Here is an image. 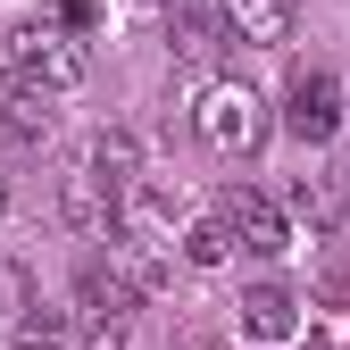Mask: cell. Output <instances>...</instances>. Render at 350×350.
<instances>
[{
	"mask_svg": "<svg viewBox=\"0 0 350 350\" xmlns=\"http://www.w3.org/2000/svg\"><path fill=\"white\" fill-rule=\"evenodd\" d=\"M192 134L217 159H250L258 142H267V100H258L250 83L217 75V83H200V100H192Z\"/></svg>",
	"mask_w": 350,
	"mask_h": 350,
	"instance_id": "1",
	"label": "cell"
},
{
	"mask_svg": "<svg viewBox=\"0 0 350 350\" xmlns=\"http://www.w3.org/2000/svg\"><path fill=\"white\" fill-rule=\"evenodd\" d=\"M9 67L33 75L42 92H67V83L92 75V42H83V25H67V17H25L9 33Z\"/></svg>",
	"mask_w": 350,
	"mask_h": 350,
	"instance_id": "2",
	"label": "cell"
},
{
	"mask_svg": "<svg viewBox=\"0 0 350 350\" xmlns=\"http://www.w3.org/2000/svg\"><path fill=\"white\" fill-rule=\"evenodd\" d=\"M284 134L309 142V150H325V142L342 134V83H334L325 67L292 75V92H284Z\"/></svg>",
	"mask_w": 350,
	"mask_h": 350,
	"instance_id": "3",
	"label": "cell"
},
{
	"mask_svg": "<svg viewBox=\"0 0 350 350\" xmlns=\"http://www.w3.org/2000/svg\"><path fill=\"white\" fill-rule=\"evenodd\" d=\"M217 217H226V226H234V242L242 250H258V258H284L292 250V226H284V208L267 200V192H226V208H217Z\"/></svg>",
	"mask_w": 350,
	"mask_h": 350,
	"instance_id": "4",
	"label": "cell"
},
{
	"mask_svg": "<svg viewBox=\"0 0 350 350\" xmlns=\"http://www.w3.org/2000/svg\"><path fill=\"white\" fill-rule=\"evenodd\" d=\"M59 208H67V226H75V234H92V242H117V217H125V200L100 184L92 167H75V175H67Z\"/></svg>",
	"mask_w": 350,
	"mask_h": 350,
	"instance_id": "5",
	"label": "cell"
},
{
	"mask_svg": "<svg viewBox=\"0 0 350 350\" xmlns=\"http://www.w3.org/2000/svg\"><path fill=\"white\" fill-rule=\"evenodd\" d=\"M242 334L267 342V350H284V342L300 334V300H292V284H250V292H242Z\"/></svg>",
	"mask_w": 350,
	"mask_h": 350,
	"instance_id": "6",
	"label": "cell"
},
{
	"mask_svg": "<svg viewBox=\"0 0 350 350\" xmlns=\"http://www.w3.org/2000/svg\"><path fill=\"white\" fill-rule=\"evenodd\" d=\"M0 134L9 142H42L51 134V92L33 75H17V67H0Z\"/></svg>",
	"mask_w": 350,
	"mask_h": 350,
	"instance_id": "7",
	"label": "cell"
},
{
	"mask_svg": "<svg viewBox=\"0 0 350 350\" xmlns=\"http://www.w3.org/2000/svg\"><path fill=\"white\" fill-rule=\"evenodd\" d=\"M217 17H226V33L250 42V51H284L292 42V0H217Z\"/></svg>",
	"mask_w": 350,
	"mask_h": 350,
	"instance_id": "8",
	"label": "cell"
},
{
	"mask_svg": "<svg viewBox=\"0 0 350 350\" xmlns=\"http://www.w3.org/2000/svg\"><path fill=\"white\" fill-rule=\"evenodd\" d=\"M83 167H92L117 200H134V184H142V142L125 134V125H109V134H92V142H83Z\"/></svg>",
	"mask_w": 350,
	"mask_h": 350,
	"instance_id": "9",
	"label": "cell"
},
{
	"mask_svg": "<svg viewBox=\"0 0 350 350\" xmlns=\"http://www.w3.org/2000/svg\"><path fill=\"white\" fill-rule=\"evenodd\" d=\"M175 250H184V267H200V275H208V267H226V258H234V226H226V217H192Z\"/></svg>",
	"mask_w": 350,
	"mask_h": 350,
	"instance_id": "10",
	"label": "cell"
},
{
	"mask_svg": "<svg viewBox=\"0 0 350 350\" xmlns=\"http://www.w3.org/2000/svg\"><path fill=\"white\" fill-rule=\"evenodd\" d=\"M134 342V309H83V350H125Z\"/></svg>",
	"mask_w": 350,
	"mask_h": 350,
	"instance_id": "11",
	"label": "cell"
},
{
	"mask_svg": "<svg viewBox=\"0 0 350 350\" xmlns=\"http://www.w3.org/2000/svg\"><path fill=\"white\" fill-rule=\"evenodd\" d=\"M17 350H67V317L59 309H25L17 317Z\"/></svg>",
	"mask_w": 350,
	"mask_h": 350,
	"instance_id": "12",
	"label": "cell"
},
{
	"mask_svg": "<svg viewBox=\"0 0 350 350\" xmlns=\"http://www.w3.org/2000/svg\"><path fill=\"white\" fill-rule=\"evenodd\" d=\"M0 208H9V192H0Z\"/></svg>",
	"mask_w": 350,
	"mask_h": 350,
	"instance_id": "13",
	"label": "cell"
}]
</instances>
